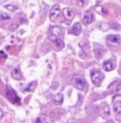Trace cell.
Masks as SVG:
<instances>
[{"mask_svg":"<svg viewBox=\"0 0 121 123\" xmlns=\"http://www.w3.org/2000/svg\"><path fill=\"white\" fill-rule=\"evenodd\" d=\"M6 95L7 99L13 105L20 103V98L18 97L17 93L10 85H7L6 89Z\"/></svg>","mask_w":121,"mask_h":123,"instance_id":"1","label":"cell"},{"mask_svg":"<svg viewBox=\"0 0 121 123\" xmlns=\"http://www.w3.org/2000/svg\"><path fill=\"white\" fill-rule=\"evenodd\" d=\"M91 78L92 82L94 85H98L104 78V74L100 70L93 69L91 71Z\"/></svg>","mask_w":121,"mask_h":123,"instance_id":"2","label":"cell"},{"mask_svg":"<svg viewBox=\"0 0 121 123\" xmlns=\"http://www.w3.org/2000/svg\"><path fill=\"white\" fill-rule=\"evenodd\" d=\"M60 14V7L59 5H54L51 8L50 12V20L53 22H55L58 18Z\"/></svg>","mask_w":121,"mask_h":123,"instance_id":"3","label":"cell"},{"mask_svg":"<svg viewBox=\"0 0 121 123\" xmlns=\"http://www.w3.org/2000/svg\"><path fill=\"white\" fill-rule=\"evenodd\" d=\"M62 14L63 17L67 21H71L74 18V13L70 8H65L62 10Z\"/></svg>","mask_w":121,"mask_h":123,"instance_id":"4","label":"cell"},{"mask_svg":"<svg viewBox=\"0 0 121 123\" xmlns=\"http://www.w3.org/2000/svg\"><path fill=\"white\" fill-rule=\"evenodd\" d=\"M49 38L52 42H55V44H56V46L58 48H60V49H62L64 47V43H63V41L61 40V38H60L59 37H56V36H53V35H50L49 36Z\"/></svg>","mask_w":121,"mask_h":123,"instance_id":"5","label":"cell"},{"mask_svg":"<svg viewBox=\"0 0 121 123\" xmlns=\"http://www.w3.org/2000/svg\"><path fill=\"white\" fill-rule=\"evenodd\" d=\"M94 15L91 12H85L83 16V21L84 24H86V25L91 24L94 20Z\"/></svg>","mask_w":121,"mask_h":123,"instance_id":"6","label":"cell"},{"mask_svg":"<svg viewBox=\"0 0 121 123\" xmlns=\"http://www.w3.org/2000/svg\"><path fill=\"white\" fill-rule=\"evenodd\" d=\"M12 77L13 79H15L16 80H20L23 78V75L22 72H20V70L19 67L16 68L12 71Z\"/></svg>","mask_w":121,"mask_h":123,"instance_id":"7","label":"cell"},{"mask_svg":"<svg viewBox=\"0 0 121 123\" xmlns=\"http://www.w3.org/2000/svg\"><path fill=\"white\" fill-rule=\"evenodd\" d=\"M102 67L104 70L105 72H110V71L113 70L115 68V66L110 60H107V61H104L102 64Z\"/></svg>","mask_w":121,"mask_h":123,"instance_id":"8","label":"cell"},{"mask_svg":"<svg viewBox=\"0 0 121 123\" xmlns=\"http://www.w3.org/2000/svg\"><path fill=\"white\" fill-rule=\"evenodd\" d=\"M50 35L56 36V37H59L63 34V31L58 26H52L50 28Z\"/></svg>","mask_w":121,"mask_h":123,"instance_id":"9","label":"cell"},{"mask_svg":"<svg viewBox=\"0 0 121 123\" xmlns=\"http://www.w3.org/2000/svg\"><path fill=\"white\" fill-rule=\"evenodd\" d=\"M107 40L108 42L112 44H118L121 42V38L118 36L116 35H109L107 37Z\"/></svg>","mask_w":121,"mask_h":123,"instance_id":"10","label":"cell"},{"mask_svg":"<svg viewBox=\"0 0 121 123\" xmlns=\"http://www.w3.org/2000/svg\"><path fill=\"white\" fill-rule=\"evenodd\" d=\"M85 80L83 79H81V78H77V79H75V86L78 90H83L84 88H85Z\"/></svg>","mask_w":121,"mask_h":123,"instance_id":"11","label":"cell"},{"mask_svg":"<svg viewBox=\"0 0 121 123\" xmlns=\"http://www.w3.org/2000/svg\"><path fill=\"white\" fill-rule=\"evenodd\" d=\"M81 31V25L79 23H75L73 25L71 28V33L75 36H79L80 35Z\"/></svg>","mask_w":121,"mask_h":123,"instance_id":"12","label":"cell"},{"mask_svg":"<svg viewBox=\"0 0 121 123\" xmlns=\"http://www.w3.org/2000/svg\"><path fill=\"white\" fill-rule=\"evenodd\" d=\"M113 109L117 114L121 113V102L117 101L113 105Z\"/></svg>","mask_w":121,"mask_h":123,"instance_id":"13","label":"cell"},{"mask_svg":"<svg viewBox=\"0 0 121 123\" xmlns=\"http://www.w3.org/2000/svg\"><path fill=\"white\" fill-rule=\"evenodd\" d=\"M36 85H37V82H32L30 83V84L28 85L27 87L25 88V91H28V92H32V91H34L35 88L36 87Z\"/></svg>","mask_w":121,"mask_h":123,"instance_id":"14","label":"cell"},{"mask_svg":"<svg viewBox=\"0 0 121 123\" xmlns=\"http://www.w3.org/2000/svg\"><path fill=\"white\" fill-rule=\"evenodd\" d=\"M54 102L56 105H60L63 102V96L61 94H58L54 98Z\"/></svg>","mask_w":121,"mask_h":123,"instance_id":"15","label":"cell"},{"mask_svg":"<svg viewBox=\"0 0 121 123\" xmlns=\"http://www.w3.org/2000/svg\"><path fill=\"white\" fill-rule=\"evenodd\" d=\"M10 19V16L6 13H0V20H8Z\"/></svg>","mask_w":121,"mask_h":123,"instance_id":"16","label":"cell"},{"mask_svg":"<svg viewBox=\"0 0 121 123\" xmlns=\"http://www.w3.org/2000/svg\"><path fill=\"white\" fill-rule=\"evenodd\" d=\"M77 2L80 7H84L87 4V0H77Z\"/></svg>","mask_w":121,"mask_h":123,"instance_id":"17","label":"cell"},{"mask_svg":"<svg viewBox=\"0 0 121 123\" xmlns=\"http://www.w3.org/2000/svg\"><path fill=\"white\" fill-rule=\"evenodd\" d=\"M17 28H18V25H17V24H14L11 26V30L13 31H14L17 29Z\"/></svg>","mask_w":121,"mask_h":123,"instance_id":"18","label":"cell"},{"mask_svg":"<svg viewBox=\"0 0 121 123\" xmlns=\"http://www.w3.org/2000/svg\"><path fill=\"white\" fill-rule=\"evenodd\" d=\"M36 123H44L45 122V119L44 118L42 117H39L37 119V120L35 121Z\"/></svg>","mask_w":121,"mask_h":123,"instance_id":"19","label":"cell"},{"mask_svg":"<svg viewBox=\"0 0 121 123\" xmlns=\"http://www.w3.org/2000/svg\"><path fill=\"white\" fill-rule=\"evenodd\" d=\"M116 119H117V120H118L119 122H121V113L117 114V116H116Z\"/></svg>","mask_w":121,"mask_h":123,"instance_id":"20","label":"cell"},{"mask_svg":"<svg viewBox=\"0 0 121 123\" xmlns=\"http://www.w3.org/2000/svg\"><path fill=\"white\" fill-rule=\"evenodd\" d=\"M3 116H4L3 111H2L0 109V120H1L2 117H3Z\"/></svg>","mask_w":121,"mask_h":123,"instance_id":"21","label":"cell"},{"mask_svg":"<svg viewBox=\"0 0 121 123\" xmlns=\"http://www.w3.org/2000/svg\"><path fill=\"white\" fill-rule=\"evenodd\" d=\"M116 89H117V90H121V84H119V85L117 86V88Z\"/></svg>","mask_w":121,"mask_h":123,"instance_id":"22","label":"cell"},{"mask_svg":"<svg viewBox=\"0 0 121 123\" xmlns=\"http://www.w3.org/2000/svg\"><path fill=\"white\" fill-rule=\"evenodd\" d=\"M0 45H1V41H0Z\"/></svg>","mask_w":121,"mask_h":123,"instance_id":"23","label":"cell"}]
</instances>
